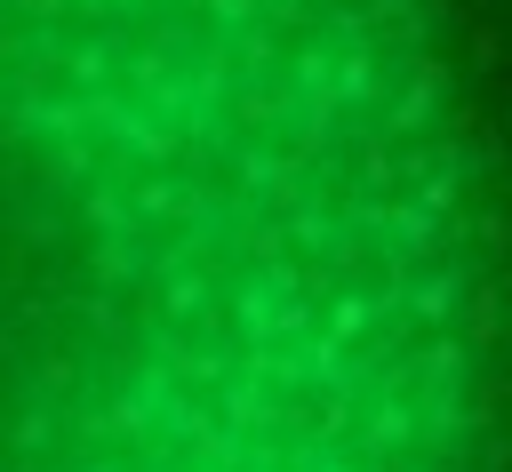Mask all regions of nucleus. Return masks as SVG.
<instances>
[{
	"label": "nucleus",
	"instance_id": "nucleus-1",
	"mask_svg": "<svg viewBox=\"0 0 512 472\" xmlns=\"http://www.w3.org/2000/svg\"><path fill=\"white\" fill-rule=\"evenodd\" d=\"M0 472H480L424 0H0Z\"/></svg>",
	"mask_w": 512,
	"mask_h": 472
}]
</instances>
